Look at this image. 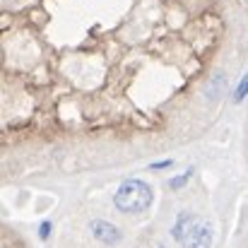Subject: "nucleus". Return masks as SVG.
I'll list each match as a JSON object with an SVG mask.
<instances>
[{
    "label": "nucleus",
    "mask_w": 248,
    "mask_h": 248,
    "mask_svg": "<svg viewBox=\"0 0 248 248\" xmlns=\"http://www.w3.org/2000/svg\"><path fill=\"white\" fill-rule=\"evenodd\" d=\"M155 200V193L150 188V183L140 181V178H128L118 186V190L113 193V205L123 212V215H140L147 212L150 205Z\"/></svg>",
    "instance_id": "nucleus-1"
},
{
    "label": "nucleus",
    "mask_w": 248,
    "mask_h": 248,
    "mask_svg": "<svg viewBox=\"0 0 248 248\" xmlns=\"http://www.w3.org/2000/svg\"><path fill=\"white\" fill-rule=\"evenodd\" d=\"M212 239H215V229L210 222L205 219H198L195 227L190 229V234L186 236L183 246L186 248H210L212 246Z\"/></svg>",
    "instance_id": "nucleus-2"
},
{
    "label": "nucleus",
    "mask_w": 248,
    "mask_h": 248,
    "mask_svg": "<svg viewBox=\"0 0 248 248\" xmlns=\"http://www.w3.org/2000/svg\"><path fill=\"white\" fill-rule=\"evenodd\" d=\"M89 229H92V236H94L99 244H106V246H116V244H121V239H123L121 229H118L116 224L106 222V219H94V222L89 224Z\"/></svg>",
    "instance_id": "nucleus-3"
},
{
    "label": "nucleus",
    "mask_w": 248,
    "mask_h": 248,
    "mask_svg": "<svg viewBox=\"0 0 248 248\" xmlns=\"http://www.w3.org/2000/svg\"><path fill=\"white\" fill-rule=\"evenodd\" d=\"M195 222H198V219H195V215H193V212H181V215L176 217V224L171 227V236H173L176 241H181V244H183V241H186V236L190 234V229L195 227Z\"/></svg>",
    "instance_id": "nucleus-4"
},
{
    "label": "nucleus",
    "mask_w": 248,
    "mask_h": 248,
    "mask_svg": "<svg viewBox=\"0 0 248 248\" xmlns=\"http://www.w3.org/2000/svg\"><path fill=\"white\" fill-rule=\"evenodd\" d=\"M224 84H227V80H224V75H215V80H210V84H207L205 94H207L210 99H217V96L222 94Z\"/></svg>",
    "instance_id": "nucleus-5"
},
{
    "label": "nucleus",
    "mask_w": 248,
    "mask_h": 248,
    "mask_svg": "<svg viewBox=\"0 0 248 248\" xmlns=\"http://www.w3.org/2000/svg\"><path fill=\"white\" fill-rule=\"evenodd\" d=\"M193 173H195V169H193V166H190V169H186L181 176H173V178L169 181V188H171V190H181V188H183V186L193 178Z\"/></svg>",
    "instance_id": "nucleus-6"
},
{
    "label": "nucleus",
    "mask_w": 248,
    "mask_h": 248,
    "mask_svg": "<svg viewBox=\"0 0 248 248\" xmlns=\"http://www.w3.org/2000/svg\"><path fill=\"white\" fill-rule=\"evenodd\" d=\"M246 96H248V70H246V75L241 78V82H239V87L234 89V104H244L246 101Z\"/></svg>",
    "instance_id": "nucleus-7"
},
{
    "label": "nucleus",
    "mask_w": 248,
    "mask_h": 248,
    "mask_svg": "<svg viewBox=\"0 0 248 248\" xmlns=\"http://www.w3.org/2000/svg\"><path fill=\"white\" fill-rule=\"evenodd\" d=\"M51 232H53V222H51V219H44L41 227H39V239H41V241H48Z\"/></svg>",
    "instance_id": "nucleus-8"
},
{
    "label": "nucleus",
    "mask_w": 248,
    "mask_h": 248,
    "mask_svg": "<svg viewBox=\"0 0 248 248\" xmlns=\"http://www.w3.org/2000/svg\"><path fill=\"white\" fill-rule=\"evenodd\" d=\"M171 164H173L171 159H164V162H152V164H150V169H152V171H164V169H169Z\"/></svg>",
    "instance_id": "nucleus-9"
}]
</instances>
